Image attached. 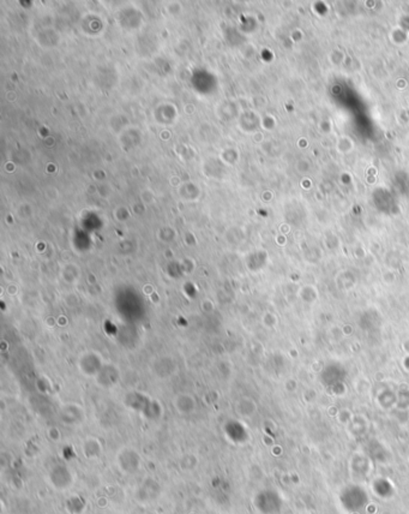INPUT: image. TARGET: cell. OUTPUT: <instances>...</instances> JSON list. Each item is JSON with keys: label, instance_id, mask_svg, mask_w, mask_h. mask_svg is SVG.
I'll list each match as a JSON object with an SVG mask.
<instances>
[{"label": "cell", "instance_id": "1", "mask_svg": "<svg viewBox=\"0 0 409 514\" xmlns=\"http://www.w3.org/2000/svg\"><path fill=\"white\" fill-rule=\"evenodd\" d=\"M48 479H50V484L52 485V488L59 490V492L70 489L72 483H73L71 472L64 466H57L56 469L52 470L50 476H48Z\"/></svg>", "mask_w": 409, "mask_h": 514}, {"label": "cell", "instance_id": "2", "mask_svg": "<svg viewBox=\"0 0 409 514\" xmlns=\"http://www.w3.org/2000/svg\"><path fill=\"white\" fill-rule=\"evenodd\" d=\"M150 490L151 492L160 493V485H158L156 482L151 481V479H148L146 482H143V484L139 487V490H138V496L142 498L144 501H151L152 499L156 498V495L150 493Z\"/></svg>", "mask_w": 409, "mask_h": 514}, {"label": "cell", "instance_id": "3", "mask_svg": "<svg viewBox=\"0 0 409 514\" xmlns=\"http://www.w3.org/2000/svg\"><path fill=\"white\" fill-rule=\"evenodd\" d=\"M175 400H177L175 401V406H177L178 411L179 412L186 413V412L194 411V407H195L194 399L186 397V395H181V397L177 398Z\"/></svg>", "mask_w": 409, "mask_h": 514}]
</instances>
